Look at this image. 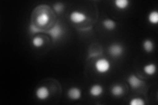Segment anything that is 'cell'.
<instances>
[{
  "label": "cell",
  "mask_w": 158,
  "mask_h": 105,
  "mask_svg": "<svg viewBox=\"0 0 158 105\" xmlns=\"http://www.w3.org/2000/svg\"><path fill=\"white\" fill-rule=\"evenodd\" d=\"M111 63L106 59H99L95 62L94 68L97 72L106 74L111 69Z\"/></svg>",
  "instance_id": "obj_1"
},
{
  "label": "cell",
  "mask_w": 158,
  "mask_h": 105,
  "mask_svg": "<svg viewBox=\"0 0 158 105\" xmlns=\"http://www.w3.org/2000/svg\"><path fill=\"white\" fill-rule=\"evenodd\" d=\"M87 15L83 12L78 11H74L71 13L69 15V19L70 21L76 24L83 23L87 20Z\"/></svg>",
  "instance_id": "obj_2"
},
{
  "label": "cell",
  "mask_w": 158,
  "mask_h": 105,
  "mask_svg": "<svg viewBox=\"0 0 158 105\" xmlns=\"http://www.w3.org/2000/svg\"><path fill=\"white\" fill-rule=\"evenodd\" d=\"M108 51L111 55L113 57H119L124 52V49L121 45L118 43H113L109 47Z\"/></svg>",
  "instance_id": "obj_3"
},
{
  "label": "cell",
  "mask_w": 158,
  "mask_h": 105,
  "mask_svg": "<svg viewBox=\"0 0 158 105\" xmlns=\"http://www.w3.org/2000/svg\"><path fill=\"white\" fill-rule=\"evenodd\" d=\"M36 97L41 101H44L50 95V91L46 86H40L36 89L35 92Z\"/></svg>",
  "instance_id": "obj_4"
},
{
  "label": "cell",
  "mask_w": 158,
  "mask_h": 105,
  "mask_svg": "<svg viewBox=\"0 0 158 105\" xmlns=\"http://www.w3.org/2000/svg\"><path fill=\"white\" fill-rule=\"evenodd\" d=\"M48 33L51 36L52 39H53V40H57V39H59L61 37L63 34V29L61 25L57 24L49 30Z\"/></svg>",
  "instance_id": "obj_5"
},
{
  "label": "cell",
  "mask_w": 158,
  "mask_h": 105,
  "mask_svg": "<svg viewBox=\"0 0 158 105\" xmlns=\"http://www.w3.org/2000/svg\"><path fill=\"white\" fill-rule=\"evenodd\" d=\"M68 97L73 101H77L80 99L82 96V91L80 88L77 87H72L67 91Z\"/></svg>",
  "instance_id": "obj_6"
},
{
  "label": "cell",
  "mask_w": 158,
  "mask_h": 105,
  "mask_svg": "<svg viewBox=\"0 0 158 105\" xmlns=\"http://www.w3.org/2000/svg\"><path fill=\"white\" fill-rule=\"evenodd\" d=\"M128 82L130 87L132 89L140 88L143 84V82L135 74L130 75L128 78Z\"/></svg>",
  "instance_id": "obj_7"
},
{
  "label": "cell",
  "mask_w": 158,
  "mask_h": 105,
  "mask_svg": "<svg viewBox=\"0 0 158 105\" xmlns=\"http://www.w3.org/2000/svg\"><path fill=\"white\" fill-rule=\"evenodd\" d=\"M50 17L49 14L46 12H42L40 13L36 17V23L39 26H45L49 22Z\"/></svg>",
  "instance_id": "obj_8"
},
{
  "label": "cell",
  "mask_w": 158,
  "mask_h": 105,
  "mask_svg": "<svg viewBox=\"0 0 158 105\" xmlns=\"http://www.w3.org/2000/svg\"><path fill=\"white\" fill-rule=\"evenodd\" d=\"M103 87L101 85L99 84H94L91 86L89 90V93H90V95L93 97H100L103 94Z\"/></svg>",
  "instance_id": "obj_9"
},
{
  "label": "cell",
  "mask_w": 158,
  "mask_h": 105,
  "mask_svg": "<svg viewBox=\"0 0 158 105\" xmlns=\"http://www.w3.org/2000/svg\"><path fill=\"white\" fill-rule=\"evenodd\" d=\"M111 93L115 97H120L123 95L125 93L124 88L121 85L115 84L113 86L111 89Z\"/></svg>",
  "instance_id": "obj_10"
},
{
  "label": "cell",
  "mask_w": 158,
  "mask_h": 105,
  "mask_svg": "<svg viewBox=\"0 0 158 105\" xmlns=\"http://www.w3.org/2000/svg\"><path fill=\"white\" fill-rule=\"evenodd\" d=\"M156 64L154 63H150V64H146L145 66L143 68V71H144V72L148 75V76H154V75L156 72Z\"/></svg>",
  "instance_id": "obj_11"
},
{
  "label": "cell",
  "mask_w": 158,
  "mask_h": 105,
  "mask_svg": "<svg viewBox=\"0 0 158 105\" xmlns=\"http://www.w3.org/2000/svg\"><path fill=\"white\" fill-rule=\"evenodd\" d=\"M130 2L128 0H115L114 5L117 9L119 10H125L129 6Z\"/></svg>",
  "instance_id": "obj_12"
},
{
  "label": "cell",
  "mask_w": 158,
  "mask_h": 105,
  "mask_svg": "<svg viewBox=\"0 0 158 105\" xmlns=\"http://www.w3.org/2000/svg\"><path fill=\"white\" fill-rule=\"evenodd\" d=\"M142 47L146 53H151L154 51V43L151 39H147L142 43Z\"/></svg>",
  "instance_id": "obj_13"
},
{
  "label": "cell",
  "mask_w": 158,
  "mask_h": 105,
  "mask_svg": "<svg viewBox=\"0 0 158 105\" xmlns=\"http://www.w3.org/2000/svg\"><path fill=\"white\" fill-rule=\"evenodd\" d=\"M102 24L104 28L107 30H114L116 27L115 22L113 21V20L110 18L105 19L104 21H103Z\"/></svg>",
  "instance_id": "obj_14"
},
{
  "label": "cell",
  "mask_w": 158,
  "mask_h": 105,
  "mask_svg": "<svg viewBox=\"0 0 158 105\" xmlns=\"http://www.w3.org/2000/svg\"><path fill=\"white\" fill-rule=\"evenodd\" d=\"M148 22L153 25H156L158 23V13L157 11H152L148 14Z\"/></svg>",
  "instance_id": "obj_15"
},
{
  "label": "cell",
  "mask_w": 158,
  "mask_h": 105,
  "mask_svg": "<svg viewBox=\"0 0 158 105\" xmlns=\"http://www.w3.org/2000/svg\"><path fill=\"white\" fill-rule=\"evenodd\" d=\"M32 46L36 48H40L44 45V39L40 36H36L33 38L32 40Z\"/></svg>",
  "instance_id": "obj_16"
},
{
  "label": "cell",
  "mask_w": 158,
  "mask_h": 105,
  "mask_svg": "<svg viewBox=\"0 0 158 105\" xmlns=\"http://www.w3.org/2000/svg\"><path fill=\"white\" fill-rule=\"evenodd\" d=\"M129 104L131 105H144L146 104L144 100L140 97H135L131 99Z\"/></svg>",
  "instance_id": "obj_17"
},
{
  "label": "cell",
  "mask_w": 158,
  "mask_h": 105,
  "mask_svg": "<svg viewBox=\"0 0 158 105\" xmlns=\"http://www.w3.org/2000/svg\"><path fill=\"white\" fill-rule=\"evenodd\" d=\"M54 9H55V11L57 13H61L63 11V9L64 8L63 6L61 4V3H56L54 5Z\"/></svg>",
  "instance_id": "obj_18"
},
{
  "label": "cell",
  "mask_w": 158,
  "mask_h": 105,
  "mask_svg": "<svg viewBox=\"0 0 158 105\" xmlns=\"http://www.w3.org/2000/svg\"><path fill=\"white\" fill-rule=\"evenodd\" d=\"M30 30H31L32 34H36L38 32H40L41 30H40L38 27H36L35 25L34 24H31V26H30Z\"/></svg>",
  "instance_id": "obj_19"
}]
</instances>
